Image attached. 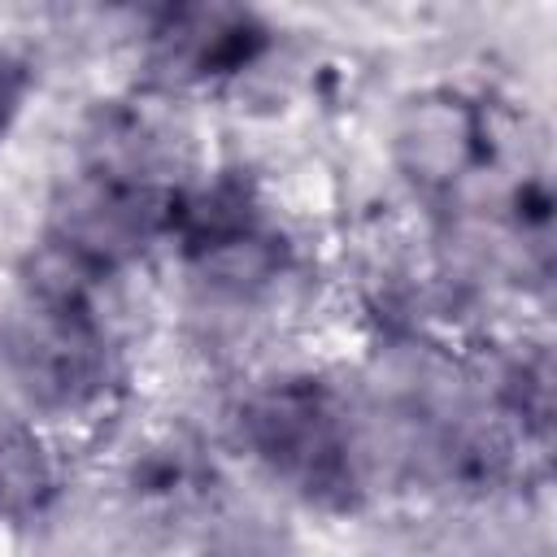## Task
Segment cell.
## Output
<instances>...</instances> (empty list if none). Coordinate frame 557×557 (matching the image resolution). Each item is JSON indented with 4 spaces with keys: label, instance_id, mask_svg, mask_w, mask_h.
<instances>
[{
    "label": "cell",
    "instance_id": "7",
    "mask_svg": "<svg viewBox=\"0 0 557 557\" xmlns=\"http://www.w3.org/2000/svg\"><path fill=\"white\" fill-rule=\"evenodd\" d=\"M200 557H296V544L278 518L252 505H226L209 518Z\"/></svg>",
    "mask_w": 557,
    "mask_h": 557
},
{
    "label": "cell",
    "instance_id": "3",
    "mask_svg": "<svg viewBox=\"0 0 557 557\" xmlns=\"http://www.w3.org/2000/svg\"><path fill=\"white\" fill-rule=\"evenodd\" d=\"M174 191L178 187L135 183L96 165H78V174L52 200L44 244L104 283L135 265L157 239H170Z\"/></svg>",
    "mask_w": 557,
    "mask_h": 557
},
{
    "label": "cell",
    "instance_id": "1",
    "mask_svg": "<svg viewBox=\"0 0 557 557\" xmlns=\"http://www.w3.org/2000/svg\"><path fill=\"white\" fill-rule=\"evenodd\" d=\"M100 278L39 244L0 322V361L22 400L48 418L96 409L117 383V348L96 309Z\"/></svg>",
    "mask_w": 557,
    "mask_h": 557
},
{
    "label": "cell",
    "instance_id": "6",
    "mask_svg": "<svg viewBox=\"0 0 557 557\" xmlns=\"http://www.w3.org/2000/svg\"><path fill=\"white\" fill-rule=\"evenodd\" d=\"M483 104L453 87L418 91L400 104L392 157L418 191H453L487 161Z\"/></svg>",
    "mask_w": 557,
    "mask_h": 557
},
{
    "label": "cell",
    "instance_id": "5",
    "mask_svg": "<svg viewBox=\"0 0 557 557\" xmlns=\"http://www.w3.org/2000/svg\"><path fill=\"white\" fill-rule=\"evenodd\" d=\"M270 26L239 4H170L148 26V70L161 87H213L252 70Z\"/></svg>",
    "mask_w": 557,
    "mask_h": 557
},
{
    "label": "cell",
    "instance_id": "2",
    "mask_svg": "<svg viewBox=\"0 0 557 557\" xmlns=\"http://www.w3.org/2000/svg\"><path fill=\"white\" fill-rule=\"evenodd\" d=\"M244 448L292 496L313 509L348 513L361 496V457L348 409L318 379L261 383L239 405Z\"/></svg>",
    "mask_w": 557,
    "mask_h": 557
},
{
    "label": "cell",
    "instance_id": "8",
    "mask_svg": "<svg viewBox=\"0 0 557 557\" xmlns=\"http://www.w3.org/2000/svg\"><path fill=\"white\" fill-rule=\"evenodd\" d=\"M26 87H30L26 70H22L13 57L0 52V144H4V135L13 131V122H17V113H22Z\"/></svg>",
    "mask_w": 557,
    "mask_h": 557
},
{
    "label": "cell",
    "instance_id": "4",
    "mask_svg": "<svg viewBox=\"0 0 557 557\" xmlns=\"http://www.w3.org/2000/svg\"><path fill=\"white\" fill-rule=\"evenodd\" d=\"M170 239L183 248L191 274L218 296H257L287 270L283 235L235 178L178 187L170 205Z\"/></svg>",
    "mask_w": 557,
    "mask_h": 557
}]
</instances>
